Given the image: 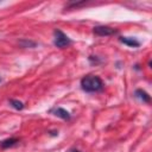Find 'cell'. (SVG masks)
Returning <instances> with one entry per match:
<instances>
[{"label":"cell","instance_id":"1","mask_svg":"<svg viewBox=\"0 0 152 152\" xmlns=\"http://www.w3.org/2000/svg\"><path fill=\"white\" fill-rule=\"evenodd\" d=\"M104 84L99 76L87 75L81 80V88L86 93H97L103 89Z\"/></svg>","mask_w":152,"mask_h":152},{"label":"cell","instance_id":"2","mask_svg":"<svg viewBox=\"0 0 152 152\" xmlns=\"http://www.w3.org/2000/svg\"><path fill=\"white\" fill-rule=\"evenodd\" d=\"M53 34H55V39H53L55 46H57L59 49H64V48H66L71 44L70 38L65 33H63L61 30H55Z\"/></svg>","mask_w":152,"mask_h":152},{"label":"cell","instance_id":"3","mask_svg":"<svg viewBox=\"0 0 152 152\" xmlns=\"http://www.w3.org/2000/svg\"><path fill=\"white\" fill-rule=\"evenodd\" d=\"M93 32L96 34V36H100V37H107V36H113L116 33V30L113 28V27H109V26H104V25H100V26H95Z\"/></svg>","mask_w":152,"mask_h":152},{"label":"cell","instance_id":"4","mask_svg":"<svg viewBox=\"0 0 152 152\" xmlns=\"http://www.w3.org/2000/svg\"><path fill=\"white\" fill-rule=\"evenodd\" d=\"M50 112H51L53 115H56V116H58V118H61V119H63V120H69V119H70V113H69L68 110H65L64 108L57 107V108L51 109Z\"/></svg>","mask_w":152,"mask_h":152},{"label":"cell","instance_id":"5","mask_svg":"<svg viewBox=\"0 0 152 152\" xmlns=\"http://www.w3.org/2000/svg\"><path fill=\"white\" fill-rule=\"evenodd\" d=\"M119 40L121 43H124L125 45L131 46V48H138V46H140V42L137 40L135 38H132V37H120Z\"/></svg>","mask_w":152,"mask_h":152},{"label":"cell","instance_id":"6","mask_svg":"<svg viewBox=\"0 0 152 152\" xmlns=\"http://www.w3.org/2000/svg\"><path fill=\"white\" fill-rule=\"evenodd\" d=\"M18 142H19L18 138H8V139H5V140L0 141V147L1 148H8V147H12V146L17 145Z\"/></svg>","mask_w":152,"mask_h":152},{"label":"cell","instance_id":"7","mask_svg":"<svg viewBox=\"0 0 152 152\" xmlns=\"http://www.w3.org/2000/svg\"><path fill=\"white\" fill-rule=\"evenodd\" d=\"M134 95H135L138 99H140L142 102H146V103H150V102H151L150 95H148L145 90H142V89H137L135 93H134Z\"/></svg>","mask_w":152,"mask_h":152},{"label":"cell","instance_id":"8","mask_svg":"<svg viewBox=\"0 0 152 152\" xmlns=\"http://www.w3.org/2000/svg\"><path fill=\"white\" fill-rule=\"evenodd\" d=\"M8 102H10V104H11L14 109H17V110H20V109L24 108V103H23L21 101H19V100H13V99H11Z\"/></svg>","mask_w":152,"mask_h":152},{"label":"cell","instance_id":"9","mask_svg":"<svg viewBox=\"0 0 152 152\" xmlns=\"http://www.w3.org/2000/svg\"><path fill=\"white\" fill-rule=\"evenodd\" d=\"M68 152H81V151H78V150H76V148H70Z\"/></svg>","mask_w":152,"mask_h":152},{"label":"cell","instance_id":"10","mask_svg":"<svg viewBox=\"0 0 152 152\" xmlns=\"http://www.w3.org/2000/svg\"><path fill=\"white\" fill-rule=\"evenodd\" d=\"M0 82H1V77H0Z\"/></svg>","mask_w":152,"mask_h":152}]
</instances>
